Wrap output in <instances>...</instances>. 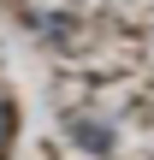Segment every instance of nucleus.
Returning a JSON list of instances; mask_svg holds the SVG:
<instances>
[{"label": "nucleus", "mask_w": 154, "mask_h": 160, "mask_svg": "<svg viewBox=\"0 0 154 160\" xmlns=\"http://www.w3.org/2000/svg\"><path fill=\"white\" fill-rule=\"evenodd\" d=\"M12 137H18V107H12V95H0V154L12 148Z\"/></svg>", "instance_id": "2"}, {"label": "nucleus", "mask_w": 154, "mask_h": 160, "mask_svg": "<svg viewBox=\"0 0 154 160\" xmlns=\"http://www.w3.org/2000/svg\"><path fill=\"white\" fill-rule=\"evenodd\" d=\"M65 125H71V137H77L89 154H107V148H113V131H107L101 119H89V113H71Z\"/></svg>", "instance_id": "1"}]
</instances>
